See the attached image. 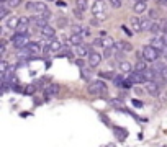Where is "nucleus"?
<instances>
[{
  "label": "nucleus",
  "mask_w": 167,
  "mask_h": 147,
  "mask_svg": "<svg viewBox=\"0 0 167 147\" xmlns=\"http://www.w3.org/2000/svg\"><path fill=\"white\" fill-rule=\"evenodd\" d=\"M110 105H112L113 108L123 110V101H121V100H118V98H112V100H110Z\"/></svg>",
  "instance_id": "35"
},
{
  "label": "nucleus",
  "mask_w": 167,
  "mask_h": 147,
  "mask_svg": "<svg viewBox=\"0 0 167 147\" xmlns=\"http://www.w3.org/2000/svg\"><path fill=\"white\" fill-rule=\"evenodd\" d=\"M113 134L118 137V140H125L128 137V131L121 126H113Z\"/></svg>",
  "instance_id": "22"
},
{
  "label": "nucleus",
  "mask_w": 167,
  "mask_h": 147,
  "mask_svg": "<svg viewBox=\"0 0 167 147\" xmlns=\"http://www.w3.org/2000/svg\"><path fill=\"white\" fill-rule=\"evenodd\" d=\"M90 12H92L94 20H97L98 23L105 21V18H107V3H105V0H94V3L90 7Z\"/></svg>",
  "instance_id": "2"
},
{
  "label": "nucleus",
  "mask_w": 167,
  "mask_h": 147,
  "mask_svg": "<svg viewBox=\"0 0 167 147\" xmlns=\"http://www.w3.org/2000/svg\"><path fill=\"white\" fill-rule=\"evenodd\" d=\"M57 26H59V28H66L67 26V18L61 16L59 20H57Z\"/></svg>",
  "instance_id": "44"
},
{
  "label": "nucleus",
  "mask_w": 167,
  "mask_h": 147,
  "mask_svg": "<svg viewBox=\"0 0 167 147\" xmlns=\"http://www.w3.org/2000/svg\"><path fill=\"white\" fill-rule=\"evenodd\" d=\"M134 92H136V95H143L144 93V90H143L141 87H134Z\"/></svg>",
  "instance_id": "50"
},
{
  "label": "nucleus",
  "mask_w": 167,
  "mask_h": 147,
  "mask_svg": "<svg viewBox=\"0 0 167 147\" xmlns=\"http://www.w3.org/2000/svg\"><path fill=\"white\" fill-rule=\"evenodd\" d=\"M36 90H38V85H36V83H30V85H26V87L23 88V93L33 96V95L36 93Z\"/></svg>",
  "instance_id": "28"
},
{
  "label": "nucleus",
  "mask_w": 167,
  "mask_h": 147,
  "mask_svg": "<svg viewBox=\"0 0 167 147\" xmlns=\"http://www.w3.org/2000/svg\"><path fill=\"white\" fill-rule=\"evenodd\" d=\"M149 69V66H147V60H138L136 64H134V70L136 72H144V70H147Z\"/></svg>",
  "instance_id": "27"
},
{
  "label": "nucleus",
  "mask_w": 167,
  "mask_h": 147,
  "mask_svg": "<svg viewBox=\"0 0 167 147\" xmlns=\"http://www.w3.org/2000/svg\"><path fill=\"white\" fill-rule=\"evenodd\" d=\"M147 18H151V20H157V10H156V8L147 10Z\"/></svg>",
  "instance_id": "39"
},
{
  "label": "nucleus",
  "mask_w": 167,
  "mask_h": 147,
  "mask_svg": "<svg viewBox=\"0 0 167 147\" xmlns=\"http://www.w3.org/2000/svg\"><path fill=\"white\" fill-rule=\"evenodd\" d=\"M105 147H116V146H115V144H107Z\"/></svg>",
  "instance_id": "51"
},
{
  "label": "nucleus",
  "mask_w": 167,
  "mask_h": 147,
  "mask_svg": "<svg viewBox=\"0 0 167 147\" xmlns=\"http://www.w3.org/2000/svg\"><path fill=\"white\" fill-rule=\"evenodd\" d=\"M10 70V67H8V62L5 59H2V62H0V72L2 74H5V72H8Z\"/></svg>",
  "instance_id": "36"
},
{
  "label": "nucleus",
  "mask_w": 167,
  "mask_h": 147,
  "mask_svg": "<svg viewBox=\"0 0 167 147\" xmlns=\"http://www.w3.org/2000/svg\"><path fill=\"white\" fill-rule=\"evenodd\" d=\"M18 21H20V18H17V16H8V18H5V20H2V26L5 28V30H12V31H15L17 30V26H18Z\"/></svg>",
  "instance_id": "15"
},
{
  "label": "nucleus",
  "mask_w": 167,
  "mask_h": 147,
  "mask_svg": "<svg viewBox=\"0 0 167 147\" xmlns=\"http://www.w3.org/2000/svg\"><path fill=\"white\" fill-rule=\"evenodd\" d=\"M102 59H103V56L98 52H95V51H92V52L88 54V57H87V62H88V67H92V69H95V67H98L100 66V62Z\"/></svg>",
  "instance_id": "13"
},
{
  "label": "nucleus",
  "mask_w": 167,
  "mask_h": 147,
  "mask_svg": "<svg viewBox=\"0 0 167 147\" xmlns=\"http://www.w3.org/2000/svg\"><path fill=\"white\" fill-rule=\"evenodd\" d=\"M115 75H116V74H115L113 70H102V72H98V77H100V79H108V80H113Z\"/></svg>",
  "instance_id": "30"
},
{
  "label": "nucleus",
  "mask_w": 167,
  "mask_h": 147,
  "mask_svg": "<svg viewBox=\"0 0 167 147\" xmlns=\"http://www.w3.org/2000/svg\"><path fill=\"white\" fill-rule=\"evenodd\" d=\"M79 34H82L84 38H88V36L92 34V31H90V28H88V26H85V25H80V31H79Z\"/></svg>",
  "instance_id": "34"
},
{
  "label": "nucleus",
  "mask_w": 167,
  "mask_h": 147,
  "mask_svg": "<svg viewBox=\"0 0 167 147\" xmlns=\"http://www.w3.org/2000/svg\"><path fill=\"white\" fill-rule=\"evenodd\" d=\"M112 82H113L115 87L125 88V85H126V77H123V75H120V74H118V75H115V79H113Z\"/></svg>",
  "instance_id": "26"
},
{
  "label": "nucleus",
  "mask_w": 167,
  "mask_h": 147,
  "mask_svg": "<svg viewBox=\"0 0 167 147\" xmlns=\"http://www.w3.org/2000/svg\"><path fill=\"white\" fill-rule=\"evenodd\" d=\"M41 34V38H44V39H53L56 38V28L51 26V25H46V26H43L41 30H38Z\"/></svg>",
  "instance_id": "16"
},
{
  "label": "nucleus",
  "mask_w": 167,
  "mask_h": 147,
  "mask_svg": "<svg viewBox=\"0 0 167 147\" xmlns=\"http://www.w3.org/2000/svg\"><path fill=\"white\" fill-rule=\"evenodd\" d=\"M121 30H123V31H125V33H126L128 36H133V33H134L133 30H129V28H128L126 25H121Z\"/></svg>",
  "instance_id": "46"
},
{
  "label": "nucleus",
  "mask_w": 167,
  "mask_h": 147,
  "mask_svg": "<svg viewBox=\"0 0 167 147\" xmlns=\"http://www.w3.org/2000/svg\"><path fill=\"white\" fill-rule=\"evenodd\" d=\"M147 2L146 0H141V2H134L133 3V12L136 15H144V13H147Z\"/></svg>",
  "instance_id": "18"
},
{
  "label": "nucleus",
  "mask_w": 167,
  "mask_h": 147,
  "mask_svg": "<svg viewBox=\"0 0 167 147\" xmlns=\"http://www.w3.org/2000/svg\"><path fill=\"white\" fill-rule=\"evenodd\" d=\"M74 16H75L77 20H82V18H84V12H80L79 8H74Z\"/></svg>",
  "instance_id": "45"
},
{
  "label": "nucleus",
  "mask_w": 167,
  "mask_h": 147,
  "mask_svg": "<svg viewBox=\"0 0 167 147\" xmlns=\"http://www.w3.org/2000/svg\"><path fill=\"white\" fill-rule=\"evenodd\" d=\"M44 2H54V0H44Z\"/></svg>",
  "instance_id": "52"
},
{
  "label": "nucleus",
  "mask_w": 167,
  "mask_h": 147,
  "mask_svg": "<svg viewBox=\"0 0 167 147\" xmlns=\"http://www.w3.org/2000/svg\"><path fill=\"white\" fill-rule=\"evenodd\" d=\"M87 92H88V95H92V96H100V98H107L108 96V87L103 80L90 82L88 87H87Z\"/></svg>",
  "instance_id": "1"
},
{
  "label": "nucleus",
  "mask_w": 167,
  "mask_h": 147,
  "mask_svg": "<svg viewBox=\"0 0 167 147\" xmlns=\"http://www.w3.org/2000/svg\"><path fill=\"white\" fill-rule=\"evenodd\" d=\"M25 10L30 12V13H33V15H41V13H44V12H48L49 8L44 3V0H30V2L25 3Z\"/></svg>",
  "instance_id": "3"
},
{
  "label": "nucleus",
  "mask_w": 167,
  "mask_h": 147,
  "mask_svg": "<svg viewBox=\"0 0 167 147\" xmlns=\"http://www.w3.org/2000/svg\"><path fill=\"white\" fill-rule=\"evenodd\" d=\"M49 18H44L43 15H31L30 16V21H31V25L33 26H36L38 30H41L43 26H46V25H49Z\"/></svg>",
  "instance_id": "11"
},
{
  "label": "nucleus",
  "mask_w": 167,
  "mask_h": 147,
  "mask_svg": "<svg viewBox=\"0 0 167 147\" xmlns=\"http://www.w3.org/2000/svg\"><path fill=\"white\" fill-rule=\"evenodd\" d=\"M80 75L85 82H88L92 79V67H85V69H80Z\"/></svg>",
  "instance_id": "29"
},
{
  "label": "nucleus",
  "mask_w": 167,
  "mask_h": 147,
  "mask_svg": "<svg viewBox=\"0 0 167 147\" xmlns=\"http://www.w3.org/2000/svg\"><path fill=\"white\" fill-rule=\"evenodd\" d=\"M61 87L57 85V83H51V85H48L44 90H43V95H44V100H51L53 96H57V93H59Z\"/></svg>",
  "instance_id": "8"
},
{
  "label": "nucleus",
  "mask_w": 167,
  "mask_h": 147,
  "mask_svg": "<svg viewBox=\"0 0 167 147\" xmlns=\"http://www.w3.org/2000/svg\"><path fill=\"white\" fill-rule=\"evenodd\" d=\"M164 147H166V146H164Z\"/></svg>",
  "instance_id": "54"
},
{
  "label": "nucleus",
  "mask_w": 167,
  "mask_h": 147,
  "mask_svg": "<svg viewBox=\"0 0 167 147\" xmlns=\"http://www.w3.org/2000/svg\"><path fill=\"white\" fill-rule=\"evenodd\" d=\"M61 49H62V43H61L59 39L53 38V39H49L48 46L44 47V52H46V54H49V52H59Z\"/></svg>",
  "instance_id": "12"
},
{
  "label": "nucleus",
  "mask_w": 167,
  "mask_h": 147,
  "mask_svg": "<svg viewBox=\"0 0 167 147\" xmlns=\"http://www.w3.org/2000/svg\"><path fill=\"white\" fill-rule=\"evenodd\" d=\"M149 44H151V46H154L156 49L162 51V52L167 49V44H166V41H164V36H160V34L152 36V38H151V41H149Z\"/></svg>",
  "instance_id": "9"
},
{
  "label": "nucleus",
  "mask_w": 167,
  "mask_h": 147,
  "mask_svg": "<svg viewBox=\"0 0 167 147\" xmlns=\"http://www.w3.org/2000/svg\"><path fill=\"white\" fill-rule=\"evenodd\" d=\"M102 38V47H103V49H110V47H115V43H116V41L113 39V38H112V36H100Z\"/></svg>",
  "instance_id": "23"
},
{
  "label": "nucleus",
  "mask_w": 167,
  "mask_h": 147,
  "mask_svg": "<svg viewBox=\"0 0 167 147\" xmlns=\"http://www.w3.org/2000/svg\"><path fill=\"white\" fill-rule=\"evenodd\" d=\"M115 52V47H110V49H103V57L105 59H110Z\"/></svg>",
  "instance_id": "41"
},
{
  "label": "nucleus",
  "mask_w": 167,
  "mask_h": 147,
  "mask_svg": "<svg viewBox=\"0 0 167 147\" xmlns=\"http://www.w3.org/2000/svg\"><path fill=\"white\" fill-rule=\"evenodd\" d=\"M126 80L129 82V83H131V85H138V83H144V75H143V74L141 72H136V70H133V72H129L126 75Z\"/></svg>",
  "instance_id": "10"
},
{
  "label": "nucleus",
  "mask_w": 167,
  "mask_h": 147,
  "mask_svg": "<svg viewBox=\"0 0 167 147\" xmlns=\"http://www.w3.org/2000/svg\"><path fill=\"white\" fill-rule=\"evenodd\" d=\"M92 44H94L95 47H102V38H95Z\"/></svg>",
  "instance_id": "48"
},
{
  "label": "nucleus",
  "mask_w": 167,
  "mask_h": 147,
  "mask_svg": "<svg viewBox=\"0 0 167 147\" xmlns=\"http://www.w3.org/2000/svg\"><path fill=\"white\" fill-rule=\"evenodd\" d=\"M108 3L112 8H120L123 5V0H108Z\"/></svg>",
  "instance_id": "37"
},
{
  "label": "nucleus",
  "mask_w": 167,
  "mask_h": 147,
  "mask_svg": "<svg viewBox=\"0 0 167 147\" xmlns=\"http://www.w3.org/2000/svg\"><path fill=\"white\" fill-rule=\"evenodd\" d=\"M129 26L134 33H143V18H139V15H134L129 18Z\"/></svg>",
  "instance_id": "14"
},
{
  "label": "nucleus",
  "mask_w": 167,
  "mask_h": 147,
  "mask_svg": "<svg viewBox=\"0 0 167 147\" xmlns=\"http://www.w3.org/2000/svg\"><path fill=\"white\" fill-rule=\"evenodd\" d=\"M30 26H31V21H30V18H26V16H21L20 21H18V26H17V30H15L13 33L28 34V31H30Z\"/></svg>",
  "instance_id": "6"
},
{
  "label": "nucleus",
  "mask_w": 167,
  "mask_h": 147,
  "mask_svg": "<svg viewBox=\"0 0 167 147\" xmlns=\"http://www.w3.org/2000/svg\"><path fill=\"white\" fill-rule=\"evenodd\" d=\"M75 66L79 67V69H85V60L82 59V57H77L75 59Z\"/></svg>",
  "instance_id": "43"
},
{
  "label": "nucleus",
  "mask_w": 167,
  "mask_h": 147,
  "mask_svg": "<svg viewBox=\"0 0 167 147\" xmlns=\"http://www.w3.org/2000/svg\"><path fill=\"white\" fill-rule=\"evenodd\" d=\"M34 83H36V85H38V87H40L41 90H44V88H46L48 85H51L53 82H51V77L44 75V77H40L38 80H34Z\"/></svg>",
  "instance_id": "24"
},
{
  "label": "nucleus",
  "mask_w": 167,
  "mask_h": 147,
  "mask_svg": "<svg viewBox=\"0 0 167 147\" xmlns=\"http://www.w3.org/2000/svg\"><path fill=\"white\" fill-rule=\"evenodd\" d=\"M144 90L152 96H159L160 95V85L157 83V80L152 82H144Z\"/></svg>",
  "instance_id": "7"
},
{
  "label": "nucleus",
  "mask_w": 167,
  "mask_h": 147,
  "mask_svg": "<svg viewBox=\"0 0 167 147\" xmlns=\"http://www.w3.org/2000/svg\"><path fill=\"white\" fill-rule=\"evenodd\" d=\"M12 12H13V8L10 7L8 3H0V18H2V20L12 16Z\"/></svg>",
  "instance_id": "21"
},
{
  "label": "nucleus",
  "mask_w": 167,
  "mask_h": 147,
  "mask_svg": "<svg viewBox=\"0 0 167 147\" xmlns=\"http://www.w3.org/2000/svg\"><path fill=\"white\" fill-rule=\"evenodd\" d=\"M118 66H120V70L121 72H125V74H129V72H133L134 70V67L131 66V62H128V60H120V64H118Z\"/></svg>",
  "instance_id": "25"
},
{
  "label": "nucleus",
  "mask_w": 167,
  "mask_h": 147,
  "mask_svg": "<svg viewBox=\"0 0 167 147\" xmlns=\"http://www.w3.org/2000/svg\"><path fill=\"white\" fill-rule=\"evenodd\" d=\"M152 23H154V20H151V18L144 16V18H143V31H151Z\"/></svg>",
  "instance_id": "31"
},
{
  "label": "nucleus",
  "mask_w": 167,
  "mask_h": 147,
  "mask_svg": "<svg viewBox=\"0 0 167 147\" xmlns=\"http://www.w3.org/2000/svg\"><path fill=\"white\" fill-rule=\"evenodd\" d=\"M7 49H8V41H7V38H2V46H0V54H2V57L7 56Z\"/></svg>",
  "instance_id": "33"
},
{
  "label": "nucleus",
  "mask_w": 167,
  "mask_h": 147,
  "mask_svg": "<svg viewBox=\"0 0 167 147\" xmlns=\"http://www.w3.org/2000/svg\"><path fill=\"white\" fill-rule=\"evenodd\" d=\"M156 3L159 7H167V0H156Z\"/></svg>",
  "instance_id": "49"
},
{
  "label": "nucleus",
  "mask_w": 167,
  "mask_h": 147,
  "mask_svg": "<svg viewBox=\"0 0 167 147\" xmlns=\"http://www.w3.org/2000/svg\"><path fill=\"white\" fill-rule=\"evenodd\" d=\"M160 79L164 80V83H167V66L164 67V70L160 72Z\"/></svg>",
  "instance_id": "47"
},
{
  "label": "nucleus",
  "mask_w": 167,
  "mask_h": 147,
  "mask_svg": "<svg viewBox=\"0 0 167 147\" xmlns=\"http://www.w3.org/2000/svg\"><path fill=\"white\" fill-rule=\"evenodd\" d=\"M115 49L116 51H123V52H131L133 51V46H131V43H128V41H123V39H118L115 43Z\"/></svg>",
  "instance_id": "19"
},
{
  "label": "nucleus",
  "mask_w": 167,
  "mask_h": 147,
  "mask_svg": "<svg viewBox=\"0 0 167 147\" xmlns=\"http://www.w3.org/2000/svg\"><path fill=\"white\" fill-rule=\"evenodd\" d=\"M72 57V51L69 49V47H66V49H61V54H59V57Z\"/></svg>",
  "instance_id": "40"
},
{
  "label": "nucleus",
  "mask_w": 167,
  "mask_h": 147,
  "mask_svg": "<svg viewBox=\"0 0 167 147\" xmlns=\"http://www.w3.org/2000/svg\"><path fill=\"white\" fill-rule=\"evenodd\" d=\"M75 8H79L80 12H85L88 8V0H75Z\"/></svg>",
  "instance_id": "32"
},
{
  "label": "nucleus",
  "mask_w": 167,
  "mask_h": 147,
  "mask_svg": "<svg viewBox=\"0 0 167 147\" xmlns=\"http://www.w3.org/2000/svg\"><path fill=\"white\" fill-rule=\"evenodd\" d=\"M71 46H80V44H84V36L82 34H79V33H72L71 36H69V41H67Z\"/></svg>",
  "instance_id": "20"
},
{
  "label": "nucleus",
  "mask_w": 167,
  "mask_h": 147,
  "mask_svg": "<svg viewBox=\"0 0 167 147\" xmlns=\"http://www.w3.org/2000/svg\"><path fill=\"white\" fill-rule=\"evenodd\" d=\"M94 49H90V46L88 44H80V46H75V49H74V54L77 56V57H88V54L92 52Z\"/></svg>",
  "instance_id": "17"
},
{
  "label": "nucleus",
  "mask_w": 167,
  "mask_h": 147,
  "mask_svg": "<svg viewBox=\"0 0 167 147\" xmlns=\"http://www.w3.org/2000/svg\"><path fill=\"white\" fill-rule=\"evenodd\" d=\"M133 2H141V0H133Z\"/></svg>",
  "instance_id": "53"
},
{
  "label": "nucleus",
  "mask_w": 167,
  "mask_h": 147,
  "mask_svg": "<svg viewBox=\"0 0 167 147\" xmlns=\"http://www.w3.org/2000/svg\"><path fill=\"white\" fill-rule=\"evenodd\" d=\"M10 43H12V46L17 47V49H25V47L30 44V36L28 34H18V33H13L12 34V38H10Z\"/></svg>",
  "instance_id": "5"
},
{
  "label": "nucleus",
  "mask_w": 167,
  "mask_h": 147,
  "mask_svg": "<svg viewBox=\"0 0 167 147\" xmlns=\"http://www.w3.org/2000/svg\"><path fill=\"white\" fill-rule=\"evenodd\" d=\"M143 51V56H144V60H147V62H157V60L162 57V51H159V49H156L154 46H151V44H146V46L141 49Z\"/></svg>",
  "instance_id": "4"
},
{
  "label": "nucleus",
  "mask_w": 167,
  "mask_h": 147,
  "mask_svg": "<svg viewBox=\"0 0 167 147\" xmlns=\"http://www.w3.org/2000/svg\"><path fill=\"white\" fill-rule=\"evenodd\" d=\"M146 2H147V0H146Z\"/></svg>",
  "instance_id": "55"
},
{
  "label": "nucleus",
  "mask_w": 167,
  "mask_h": 147,
  "mask_svg": "<svg viewBox=\"0 0 167 147\" xmlns=\"http://www.w3.org/2000/svg\"><path fill=\"white\" fill-rule=\"evenodd\" d=\"M131 106L133 108H143L144 103H143L141 100H138V98H131Z\"/></svg>",
  "instance_id": "38"
},
{
  "label": "nucleus",
  "mask_w": 167,
  "mask_h": 147,
  "mask_svg": "<svg viewBox=\"0 0 167 147\" xmlns=\"http://www.w3.org/2000/svg\"><path fill=\"white\" fill-rule=\"evenodd\" d=\"M100 119H102V123H105L107 126H110V127H113L112 126V121H110V118H108L107 114H103V113H100Z\"/></svg>",
  "instance_id": "42"
}]
</instances>
